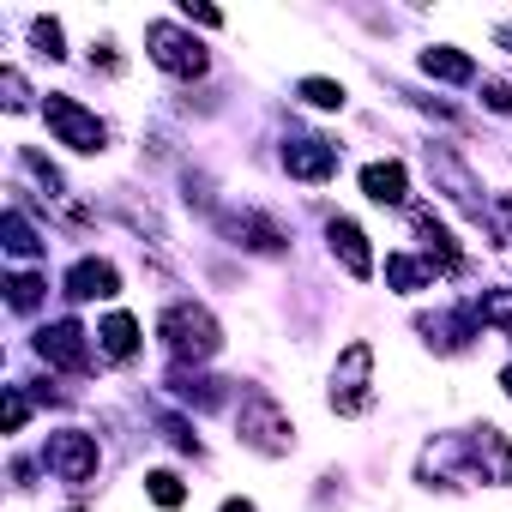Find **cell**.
<instances>
[{"label":"cell","mask_w":512,"mask_h":512,"mask_svg":"<svg viewBox=\"0 0 512 512\" xmlns=\"http://www.w3.org/2000/svg\"><path fill=\"white\" fill-rule=\"evenodd\" d=\"M368 368H374V350L368 344H350L344 350V368L332 374V404L338 410H368Z\"/></svg>","instance_id":"cell-3"},{"label":"cell","mask_w":512,"mask_h":512,"mask_svg":"<svg viewBox=\"0 0 512 512\" xmlns=\"http://www.w3.org/2000/svg\"><path fill=\"white\" fill-rule=\"evenodd\" d=\"M145 37H151V61L157 67H169V73H205V49L193 37H181L175 25H151Z\"/></svg>","instance_id":"cell-4"},{"label":"cell","mask_w":512,"mask_h":512,"mask_svg":"<svg viewBox=\"0 0 512 512\" xmlns=\"http://www.w3.org/2000/svg\"><path fill=\"white\" fill-rule=\"evenodd\" d=\"M284 163H290V175H302V181H326V175L338 169V151H332L326 139H302V145L284 151Z\"/></svg>","instance_id":"cell-7"},{"label":"cell","mask_w":512,"mask_h":512,"mask_svg":"<svg viewBox=\"0 0 512 512\" xmlns=\"http://www.w3.org/2000/svg\"><path fill=\"white\" fill-rule=\"evenodd\" d=\"M422 73H434V79H452V85H464L476 67H470V55H458V49H428L422 55Z\"/></svg>","instance_id":"cell-11"},{"label":"cell","mask_w":512,"mask_h":512,"mask_svg":"<svg viewBox=\"0 0 512 512\" xmlns=\"http://www.w3.org/2000/svg\"><path fill=\"white\" fill-rule=\"evenodd\" d=\"M223 512H253V506L247 500H223Z\"/></svg>","instance_id":"cell-16"},{"label":"cell","mask_w":512,"mask_h":512,"mask_svg":"<svg viewBox=\"0 0 512 512\" xmlns=\"http://www.w3.org/2000/svg\"><path fill=\"white\" fill-rule=\"evenodd\" d=\"M67 290H73V296H115V290H121V278H115V266H109V260H79V266H73V278H67Z\"/></svg>","instance_id":"cell-10"},{"label":"cell","mask_w":512,"mask_h":512,"mask_svg":"<svg viewBox=\"0 0 512 512\" xmlns=\"http://www.w3.org/2000/svg\"><path fill=\"white\" fill-rule=\"evenodd\" d=\"M49 464H55L67 482H85V476L97 470V446H91V434H55V440H49Z\"/></svg>","instance_id":"cell-6"},{"label":"cell","mask_w":512,"mask_h":512,"mask_svg":"<svg viewBox=\"0 0 512 512\" xmlns=\"http://www.w3.org/2000/svg\"><path fill=\"white\" fill-rule=\"evenodd\" d=\"M482 320H494V326L512 332V296H506V290H488V296H482Z\"/></svg>","instance_id":"cell-15"},{"label":"cell","mask_w":512,"mask_h":512,"mask_svg":"<svg viewBox=\"0 0 512 512\" xmlns=\"http://www.w3.org/2000/svg\"><path fill=\"white\" fill-rule=\"evenodd\" d=\"M362 241H368V235H362L350 217H332V253L350 266V278H368V272H374V260H368V247H362Z\"/></svg>","instance_id":"cell-8"},{"label":"cell","mask_w":512,"mask_h":512,"mask_svg":"<svg viewBox=\"0 0 512 512\" xmlns=\"http://www.w3.org/2000/svg\"><path fill=\"white\" fill-rule=\"evenodd\" d=\"M362 193L374 205H398L404 199V163H368L362 169Z\"/></svg>","instance_id":"cell-9"},{"label":"cell","mask_w":512,"mask_h":512,"mask_svg":"<svg viewBox=\"0 0 512 512\" xmlns=\"http://www.w3.org/2000/svg\"><path fill=\"white\" fill-rule=\"evenodd\" d=\"M163 338H169L181 356H187V350H193V356H211V350H217V326H211L205 308H169V314H163Z\"/></svg>","instance_id":"cell-2"},{"label":"cell","mask_w":512,"mask_h":512,"mask_svg":"<svg viewBox=\"0 0 512 512\" xmlns=\"http://www.w3.org/2000/svg\"><path fill=\"white\" fill-rule=\"evenodd\" d=\"M43 115H49V127H55V139H61V145H73V151H85V157H91V151H103V121H97V115H85L73 97H49V103H43Z\"/></svg>","instance_id":"cell-1"},{"label":"cell","mask_w":512,"mask_h":512,"mask_svg":"<svg viewBox=\"0 0 512 512\" xmlns=\"http://www.w3.org/2000/svg\"><path fill=\"white\" fill-rule=\"evenodd\" d=\"M302 97H308L314 109H338V103H344V85H332V79H302Z\"/></svg>","instance_id":"cell-13"},{"label":"cell","mask_w":512,"mask_h":512,"mask_svg":"<svg viewBox=\"0 0 512 512\" xmlns=\"http://www.w3.org/2000/svg\"><path fill=\"white\" fill-rule=\"evenodd\" d=\"M145 482H151V500H157V506H181V500H187V488H181L169 470H151Z\"/></svg>","instance_id":"cell-14"},{"label":"cell","mask_w":512,"mask_h":512,"mask_svg":"<svg viewBox=\"0 0 512 512\" xmlns=\"http://www.w3.org/2000/svg\"><path fill=\"white\" fill-rule=\"evenodd\" d=\"M506 392H512V374H506Z\"/></svg>","instance_id":"cell-18"},{"label":"cell","mask_w":512,"mask_h":512,"mask_svg":"<svg viewBox=\"0 0 512 512\" xmlns=\"http://www.w3.org/2000/svg\"><path fill=\"white\" fill-rule=\"evenodd\" d=\"M241 434H247V446H260V452H284V446H290V422H284L278 404H266V398H253V404L241 410Z\"/></svg>","instance_id":"cell-5"},{"label":"cell","mask_w":512,"mask_h":512,"mask_svg":"<svg viewBox=\"0 0 512 512\" xmlns=\"http://www.w3.org/2000/svg\"><path fill=\"white\" fill-rule=\"evenodd\" d=\"M494 37H500V43H506V49H512V25H500V31H494Z\"/></svg>","instance_id":"cell-17"},{"label":"cell","mask_w":512,"mask_h":512,"mask_svg":"<svg viewBox=\"0 0 512 512\" xmlns=\"http://www.w3.org/2000/svg\"><path fill=\"white\" fill-rule=\"evenodd\" d=\"M133 344H139L133 314H109V326H103V350H109L115 362H127V356H133Z\"/></svg>","instance_id":"cell-12"}]
</instances>
